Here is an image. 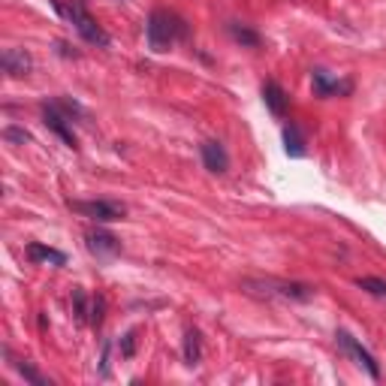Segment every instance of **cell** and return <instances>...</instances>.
<instances>
[{
  "label": "cell",
  "mask_w": 386,
  "mask_h": 386,
  "mask_svg": "<svg viewBox=\"0 0 386 386\" xmlns=\"http://www.w3.org/2000/svg\"><path fill=\"white\" fill-rule=\"evenodd\" d=\"M145 37H148V49L151 52H169L178 40L187 37V21L178 18L169 9H151L148 25H145Z\"/></svg>",
  "instance_id": "6da1fadb"
},
{
  "label": "cell",
  "mask_w": 386,
  "mask_h": 386,
  "mask_svg": "<svg viewBox=\"0 0 386 386\" xmlns=\"http://www.w3.org/2000/svg\"><path fill=\"white\" fill-rule=\"evenodd\" d=\"M52 6H54V13H58L61 18L70 21V25L76 28V33H78V37H82L85 42L97 45V49H109V45H112L109 33L100 28V21L90 16L82 4H76V0H52Z\"/></svg>",
  "instance_id": "7a4b0ae2"
},
{
  "label": "cell",
  "mask_w": 386,
  "mask_h": 386,
  "mask_svg": "<svg viewBox=\"0 0 386 386\" xmlns=\"http://www.w3.org/2000/svg\"><path fill=\"white\" fill-rule=\"evenodd\" d=\"M242 287L251 293H259V296H278V299H290V302H308L317 293V287H311V283L281 281V278H247Z\"/></svg>",
  "instance_id": "3957f363"
},
{
  "label": "cell",
  "mask_w": 386,
  "mask_h": 386,
  "mask_svg": "<svg viewBox=\"0 0 386 386\" xmlns=\"http://www.w3.org/2000/svg\"><path fill=\"white\" fill-rule=\"evenodd\" d=\"M76 214H82V218H90L97 223H112V221H121L127 209L121 206V202H112V199H70L66 202Z\"/></svg>",
  "instance_id": "277c9868"
},
{
  "label": "cell",
  "mask_w": 386,
  "mask_h": 386,
  "mask_svg": "<svg viewBox=\"0 0 386 386\" xmlns=\"http://www.w3.org/2000/svg\"><path fill=\"white\" fill-rule=\"evenodd\" d=\"M335 341H338V347H341V350H344V353H347L350 359L356 362L359 368H365V371L371 374L374 380L380 378V365H378V359H374V353H371V350H365V347H362V344L356 341V338L347 332V329H338V332H335Z\"/></svg>",
  "instance_id": "5b68a950"
},
{
  "label": "cell",
  "mask_w": 386,
  "mask_h": 386,
  "mask_svg": "<svg viewBox=\"0 0 386 386\" xmlns=\"http://www.w3.org/2000/svg\"><path fill=\"white\" fill-rule=\"evenodd\" d=\"M66 121H70V118H66L54 103H42V124H45V127H49L54 136H58L66 148H76V145H78V142H76V133H73V127H70Z\"/></svg>",
  "instance_id": "8992f818"
},
{
  "label": "cell",
  "mask_w": 386,
  "mask_h": 386,
  "mask_svg": "<svg viewBox=\"0 0 386 386\" xmlns=\"http://www.w3.org/2000/svg\"><path fill=\"white\" fill-rule=\"evenodd\" d=\"M311 85H314L317 97H347L350 90H353V82H350V78H332L326 70H314Z\"/></svg>",
  "instance_id": "52a82bcc"
},
{
  "label": "cell",
  "mask_w": 386,
  "mask_h": 386,
  "mask_svg": "<svg viewBox=\"0 0 386 386\" xmlns=\"http://www.w3.org/2000/svg\"><path fill=\"white\" fill-rule=\"evenodd\" d=\"M199 154H202V163H206V169H209V172H214V175H223L226 169H230V154H226L223 142H218V139L202 142L199 145Z\"/></svg>",
  "instance_id": "ba28073f"
},
{
  "label": "cell",
  "mask_w": 386,
  "mask_h": 386,
  "mask_svg": "<svg viewBox=\"0 0 386 386\" xmlns=\"http://www.w3.org/2000/svg\"><path fill=\"white\" fill-rule=\"evenodd\" d=\"M85 245H88V251L90 254H97V257H115L118 251H121V242L112 233H106V230H88L85 233Z\"/></svg>",
  "instance_id": "9c48e42d"
},
{
  "label": "cell",
  "mask_w": 386,
  "mask_h": 386,
  "mask_svg": "<svg viewBox=\"0 0 386 386\" xmlns=\"http://www.w3.org/2000/svg\"><path fill=\"white\" fill-rule=\"evenodd\" d=\"M0 64H4V73L9 78H18V76H28L33 70V58L25 52V49H6L4 58H0Z\"/></svg>",
  "instance_id": "30bf717a"
},
{
  "label": "cell",
  "mask_w": 386,
  "mask_h": 386,
  "mask_svg": "<svg viewBox=\"0 0 386 386\" xmlns=\"http://www.w3.org/2000/svg\"><path fill=\"white\" fill-rule=\"evenodd\" d=\"M263 103H266V109L271 112V115L283 118L287 115V106H290V97L278 82H266L263 85Z\"/></svg>",
  "instance_id": "8fae6325"
},
{
  "label": "cell",
  "mask_w": 386,
  "mask_h": 386,
  "mask_svg": "<svg viewBox=\"0 0 386 386\" xmlns=\"http://www.w3.org/2000/svg\"><path fill=\"white\" fill-rule=\"evenodd\" d=\"M28 259L30 263H45V266H66V254L58 247H49L42 242H30L28 245Z\"/></svg>",
  "instance_id": "7c38bea8"
},
{
  "label": "cell",
  "mask_w": 386,
  "mask_h": 386,
  "mask_svg": "<svg viewBox=\"0 0 386 386\" xmlns=\"http://www.w3.org/2000/svg\"><path fill=\"white\" fill-rule=\"evenodd\" d=\"M181 353H185V365L197 368L202 362V332L199 329H187L185 332V347H181Z\"/></svg>",
  "instance_id": "4fadbf2b"
},
{
  "label": "cell",
  "mask_w": 386,
  "mask_h": 386,
  "mask_svg": "<svg viewBox=\"0 0 386 386\" xmlns=\"http://www.w3.org/2000/svg\"><path fill=\"white\" fill-rule=\"evenodd\" d=\"M283 151L290 157H305V151H308L305 148V136L296 124H287V127H283Z\"/></svg>",
  "instance_id": "5bb4252c"
},
{
  "label": "cell",
  "mask_w": 386,
  "mask_h": 386,
  "mask_svg": "<svg viewBox=\"0 0 386 386\" xmlns=\"http://www.w3.org/2000/svg\"><path fill=\"white\" fill-rule=\"evenodd\" d=\"M226 30H230V37H233L235 42L247 45V49H257V45H259V33H257L254 28L238 25V21H230V25H226Z\"/></svg>",
  "instance_id": "9a60e30c"
},
{
  "label": "cell",
  "mask_w": 386,
  "mask_h": 386,
  "mask_svg": "<svg viewBox=\"0 0 386 386\" xmlns=\"http://www.w3.org/2000/svg\"><path fill=\"white\" fill-rule=\"evenodd\" d=\"M4 353H6L9 359H13V353H9V350H4ZM13 365H16V371H18V374H21V378H25L28 383H37V386H52V380H49V378H42V374H40L37 368H33L30 362H25V359H13Z\"/></svg>",
  "instance_id": "2e32d148"
},
{
  "label": "cell",
  "mask_w": 386,
  "mask_h": 386,
  "mask_svg": "<svg viewBox=\"0 0 386 386\" xmlns=\"http://www.w3.org/2000/svg\"><path fill=\"white\" fill-rule=\"evenodd\" d=\"M103 317H106V296H100V293H97V296L90 299L88 323H90V326H100V323H103Z\"/></svg>",
  "instance_id": "e0dca14e"
},
{
  "label": "cell",
  "mask_w": 386,
  "mask_h": 386,
  "mask_svg": "<svg viewBox=\"0 0 386 386\" xmlns=\"http://www.w3.org/2000/svg\"><path fill=\"white\" fill-rule=\"evenodd\" d=\"M356 287L371 293V296H386V281L383 278H356Z\"/></svg>",
  "instance_id": "ac0fdd59"
},
{
  "label": "cell",
  "mask_w": 386,
  "mask_h": 386,
  "mask_svg": "<svg viewBox=\"0 0 386 386\" xmlns=\"http://www.w3.org/2000/svg\"><path fill=\"white\" fill-rule=\"evenodd\" d=\"M73 311L78 320H88V299H85V290H73Z\"/></svg>",
  "instance_id": "d6986e66"
},
{
  "label": "cell",
  "mask_w": 386,
  "mask_h": 386,
  "mask_svg": "<svg viewBox=\"0 0 386 386\" xmlns=\"http://www.w3.org/2000/svg\"><path fill=\"white\" fill-rule=\"evenodd\" d=\"M118 350H121V356L124 359H130L136 353V329H130V332H124V338L118 341Z\"/></svg>",
  "instance_id": "ffe728a7"
},
{
  "label": "cell",
  "mask_w": 386,
  "mask_h": 386,
  "mask_svg": "<svg viewBox=\"0 0 386 386\" xmlns=\"http://www.w3.org/2000/svg\"><path fill=\"white\" fill-rule=\"evenodd\" d=\"M4 139L6 142H18V145H25L30 136H28V130H21V127H6L4 130Z\"/></svg>",
  "instance_id": "44dd1931"
},
{
  "label": "cell",
  "mask_w": 386,
  "mask_h": 386,
  "mask_svg": "<svg viewBox=\"0 0 386 386\" xmlns=\"http://www.w3.org/2000/svg\"><path fill=\"white\" fill-rule=\"evenodd\" d=\"M109 350H112V341H103V356H100V378H109Z\"/></svg>",
  "instance_id": "7402d4cb"
},
{
  "label": "cell",
  "mask_w": 386,
  "mask_h": 386,
  "mask_svg": "<svg viewBox=\"0 0 386 386\" xmlns=\"http://www.w3.org/2000/svg\"><path fill=\"white\" fill-rule=\"evenodd\" d=\"M58 49H61L64 58H70V54H73V58H78V52H70V45H66V42H58Z\"/></svg>",
  "instance_id": "603a6c76"
}]
</instances>
